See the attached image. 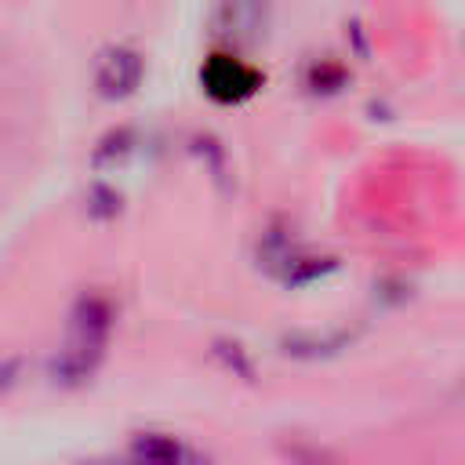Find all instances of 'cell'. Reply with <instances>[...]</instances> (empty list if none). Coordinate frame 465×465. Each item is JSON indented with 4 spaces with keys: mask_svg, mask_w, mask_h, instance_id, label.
Returning <instances> with one entry per match:
<instances>
[{
    "mask_svg": "<svg viewBox=\"0 0 465 465\" xmlns=\"http://www.w3.org/2000/svg\"><path fill=\"white\" fill-rule=\"evenodd\" d=\"M113 309L102 294H84L73 309V334L65 352L54 360V381H84L94 363L102 360V349L109 341Z\"/></svg>",
    "mask_w": 465,
    "mask_h": 465,
    "instance_id": "cell-1",
    "label": "cell"
},
{
    "mask_svg": "<svg viewBox=\"0 0 465 465\" xmlns=\"http://www.w3.org/2000/svg\"><path fill=\"white\" fill-rule=\"evenodd\" d=\"M200 84L214 102H243L262 87V73L236 54H211L200 69Z\"/></svg>",
    "mask_w": 465,
    "mask_h": 465,
    "instance_id": "cell-2",
    "label": "cell"
},
{
    "mask_svg": "<svg viewBox=\"0 0 465 465\" xmlns=\"http://www.w3.org/2000/svg\"><path fill=\"white\" fill-rule=\"evenodd\" d=\"M116 465H203V458L167 432H138L127 447V458Z\"/></svg>",
    "mask_w": 465,
    "mask_h": 465,
    "instance_id": "cell-3",
    "label": "cell"
},
{
    "mask_svg": "<svg viewBox=\"0 0 465 465\" xmlns=\"http://www.w3.org/2000/svg\"><path fill=\"white\" fill-rule=\"evenodd\" d=\"M142 69L145 65H142V54L138 51H131V47H109L102 54L98 69H94V84H98V91L105 98H124V94H131L138 87Z\"/></svg>",
    "mask_w": 465,
    "mask_h": 465,
    "instance_id": "cell-4",
    "label": "cell"
}]
</instances>
